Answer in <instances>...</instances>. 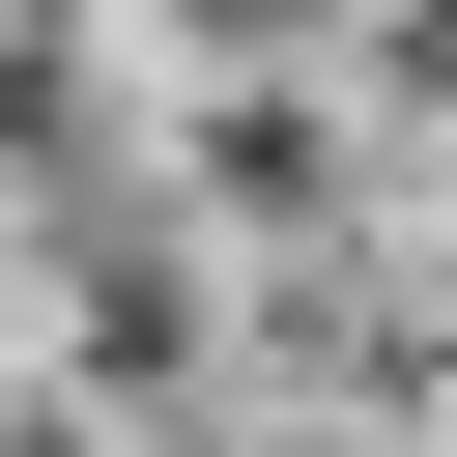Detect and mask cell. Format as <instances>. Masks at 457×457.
I'll use <instances>...</instances> for the list:
<instances>
[{
    "mask_svg": "<svg viewBox=\"0 0 457 457\" xmlns=\"http://www.w3.org/2000/svg\"><path fill=\"white\" fill-rule=\"evenodd\" d=\"M171 86H228V57H343V0H114Z\"/></svg>",
    "mask_w": 457,
    "mask_h": 457,
    "instance_id": "cell-1",
    "label": "cell"
}]
</instances>
